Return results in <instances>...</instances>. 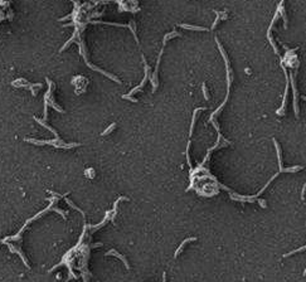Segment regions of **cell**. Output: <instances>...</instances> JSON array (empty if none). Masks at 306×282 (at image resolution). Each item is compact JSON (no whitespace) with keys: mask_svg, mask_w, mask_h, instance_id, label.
Masks as SVG:
<instances>
[{"mask_svg":"<svg viewBox=\"0 0 306 282\" xmlns=\"http://www.w3.org/2000/svg\"><path fill=\"white\" fill-rule=\"evenodd\" d=\"M11 86L13 87H16V88H27L32 92L33 96H37L38 93V88H42V83H30L29 81H27L25 78H18L15 81L11 82Z\"/></svg>","mask_w":306,"mask_h":282,"instance_id":"cell-4","label":"cell"},{"mask_svg":"<svg viewBox=\"0 0 306 282\" xmlns=\"http://www.w3.org/2000/svg\"><path fill=\"white\" fill-rule=\"evenodd\" d=\"M129 28L131 29V32H132V34H133V38H135V41H136V43H139V41H138V35H136V23L135 22H130L129 23Z\"/></svg>","mask_w":306,"mask_h":282,"instance_id":"cell-13","label":"cell"},{"mask_svg":"<svg viewBox=\"0 0 306 282\" xmlns=\"http://www.w3.org/2000/svg\"><path fill=\"white\" fill-rule=\"evenodd\" d=\"M258 203H260V205L262 206V208H266V206H267L266 200H263V199H258Z\"/></svg>","mask_w":306,"mask_h":282,"instance_id":"cell-18","label":"cell"},{"mask_svg":"<svg viewBox=\"0 0 306 282\" xmlns=\"http://www.w3.org/2000/svg\"><path fill=\"white\" fill-rule=\"evenodd\" d=\"M46 81L48 83V91H47L46 96H44V120H47V117H48V106L55 108L58 112H61V114H64L63 108L59 107L54 101V87H55L54 82L50 81L49 78H46Z\"/></svg>","mask_w":306,"mask_h":282,"instance_id":"cell-2","label":"cell"},{"mask_svg":"<svg viewBox=\"0 0 306 282\" xmlns=\"http://www.w3.org/2000/svg\"><path fill=\"white\" fill-rule=\"evenodd\" d=\"M272 141H273V145H275V147H276L277 160H278L277 163H278L280 171H281V173H296V171L301 170V169H302L301 165H296V166H292V167H283V166H282V159H281V149H280V145H278V142H277L276 139H273Z\"/></svg>","mask_w":306,"mask_h":282,"instance_id":"cell-5","label":"cell"},{"mask_svg":"<svg viewBox=\"0 0 306 282\" xmlns=\"http://www.w3.org/2000/svg\"><path fill=\"white\" fill-rule=\"evenodd\" d=\"M121 200H129V198H127V197H121V198H119L116 202H115L113 210H112V217H111V220H112V222L115 220V217H116V214H117V205H119V203H120Z\"/></svg>","mask_w":306,"mask_h":282,"instance_id":"cell-12","label":"cell"},{"mask_svg":"<svg viewBox=\"0 0 306 282\" xmlns=\"http://www.w3.org/2000/svg\"><path fill=\"white\" fill-rule=\"evenodd\" d=\"M110 254H112V256H116L119 259H121L122 262H124V265L126 266V268L127 270H130V266H129V263H127V259L125 258V256H122V254H120V253H117V251L116 249H110L108 252H106V256H110Z\"/></svg>","mask_w":306,"mask_h":282,"instance_id":"cell-9","label":"cell"},{"mask_svg":"<svg viewBox=\"0 0 306 282\" xmlns=\"http://www.w3.org/2000/svg\"><path fill=\"white\" fill-rule=\"evenodd\" d=\"M302 100H304V101H306V96H302Z\"/></svg>","mask_w":306,"mask_h":282,"instance_id":"cell-21","label":"cell"},{"mask_svg":"<svg viewBox=\"0 0 306 282\" xmlns=\"http://www.w3.org/2000/svg\"><path fill=\"white\" fill-rule=\"evenodd\" d=\"M202 91H203V96H204V98H205V100H209V95H208V91H207V86H205L204 82L202 83Z\"/></svg>","mask_w":306,"mask_h":282,"instance_id":"cell-17","label":"cell"},{"mask_svg":"<svg viewBox=\"0 0 306 282\" xmlns=\"http://www.w3.org/2000/svg\"><path fill=\"white\" fill-rule=\"evenodd\" d=\"M304 276H306V268H305V271H304V273H302Z\"/></svg>","mask_w":306,"mask_h":282,"instance_id":"cell-22","label":"cell"},{"mask_svg":"<svg viewBox=\"0 0 306 282\" xmlns=\"http://www.w3.org/2000/svg\"><path fill=\"white\" fill-rule=\"evenodd\" d=\"M141 59H142V63H144V72H145V74H144V78H142V81H141V83L139 85V86H136L135 88H132L127 95H124L125 97H132V95L133 93H136L140 88H142L144 86H145V83H146V81L149 80V73H150V67H149V64H147V62H146V59H145V57H144V54H141Z\"/></svg>","mask_w":306,"mask_h":282,"instance_id":"cell-6","label":"cell"},{"mask_svg":"<svg viewBox=\"0 0 306 282\" xmlns=\"http://www.w3.org/2000/svg\"><path fill=\"white\" fill-rule=\"evenodd\" d=\"M297 69V68H296ZM296 69L292 73V71L290 72V82L292 86V93H294V110H295V115L296 117H299V106H297V89H296V81H295V76H296Z\"/></svg>","mask_w":306,"mask_h":282,"instance_id":"cell-7","label":"cell"},{"mask_svg":"<svg viewBox=\"0 0 306 282\" xmlns=\"http://www.w3.org/2000/svg\"><path fill=\"white\" fill-rule=\"evenodd\" d=\"M214 13H216V15H217V18H216V20H214V23L212 24V28H210V30H213L216 27H217V24H218V22L221 20V15H222V11H218V10H214Z\"/></svg>","mask_w":306,"mask_h":282,"instance_id":"cell-15","label":"cell"},{"mask_svg":"<svg viewBox=\"0 0 306 282\" xmlns=\"http://www.w3.org/2000/svg\"><path fill=\"white\" fill-rule=\"evenodd\" d=\"M175 37H180V33L173 30L171 33H168V34L164 35L163 47H161V50H160V53H159V57H158V61H156L155 71H154V73H152V74L149 73V80H150V82L152 83V92H155L156 88H158V71H159V64H160V61H161V55H163V53H164V48H165V46H166V42H168L169 39H171V38H175Z\"/></svg>","mask_w":306,"mask_h":282,"instance_id":"cell-1","label":"cell"},{"mask_svg":"<svg viewBox=\"0 0 306 282\" xmlns=\"http://www.w3.org/2000/svg\"><path fill=\"white\" fill-rule=\"evenodd\" d=\"M283 4H285V0H281L280 4H278V7H277V11H278V15L282 16V20H283V23H285V29H287V27H289V23H287V15H286V13H285V7H283Z\"/></svg>","mask_w":306,"mask_h":282,"instance_id":"cell-8","label":"cell"},{"mask_svg":"<svg viewBox=\"0 0 306 282\" xmlns=\"http://www.w3.org/2000/svg\"><path fill=\"white\" fill-rule=\"evenodd\" d=\"M194 241H197V237H189V238H186V239H184L183 242H181V244H180V246L178 247V249L175 251V253H174V257L177 258L179 254H180V252H181V249L184 248V246H185V244L188 243V242H194Z\"/></svg>","mask_w":306,"mask_h":282,"instance_id":"cell-10","label":"cell"},{"mask_svg":"<svg viewBox=\"0 0 306 282\" xmlns=\"http://www.w3.org/2000/svg\"><path fill=\"white\" fill-rule=\"evenodd\" d=\"M179 27L184 28V29H189V30H197V32H208L209 29L204 28V27H197V25H189V24H179Z\"/></svg>","mask_w":306,"mask_h":282,"instance_id":"cell-11","label":"cell"},{"mask_svg":"<svg viewBox=\"0 0 306 282\" xmlns=\"http://www.w3.org/2000/svg\"><path fill=\"white\" fill-rule=\"evenodd\" d=\"M115 127H116V122H112L105 131H103V132H101V136H106V135H108L110 132H111V131H113V128Z\"/></svg>","mask_w":306,"mask_h":282,"instance_id":"cell-14","label":"cell"},{"mask_svg":"<svg viewBox=\"0 0 306 282\" xmlns=\"http://www.w3.org/2000/svg\"><path fill=\"white\" fill-rule=\"evenodd\" d=\"M163 282H166V273H163Z\"/></svg>","mask_w":306,"mask_h":282,"instance_id":"cell-20","label":"cell"},{"mask_svg":"<svg viewBox=\"0 0 306 282\" xmlns=\"http://www.w3.org/2000/svg\"><path fill=\"white\" fill-rule=\"evenodd\" d=\"M305 249H306V246H304V247H300V248H297V249H295V251H292V252H289V253H286V254H283L282 257H283V258H286V257H290V256H292V254H295V253H297V252L305 251Z\"/></svg>","mask_w":306,"mask_h":282,"instance_id":"cell-16","label":"cell"},{"mask_svg":"<svg viewBox=\"0 0 306 282\" xmlns=\"http://www.w3.org/2000/svg\"><path fill=\"white\" fill-rule=\"evenodd\" d=\"M27 142L29 144H33V145H53L55 147H63V149H71V147H77L80 146L81 144H77V142H71V144H66L62 139H55V140H35V139H25Z\"/></svg>","mask_w":306,"mask_h":282,"instance_id":"cell-3","label":"cell"},{"mask_svg":"<svg viewBox=\"0 0 306 282\" xmlns=\"http://www.w3.org/2000/svg\"><path fill=\"white\" fill-rule=\"evenodd\" d=\"M305 192H306V183H305V185L302 186V192H301V199H302V200L305 199Z\"/></svg>","mask_w":306,"mask_h":282,"instance_id":"cell-19","label":"cell"}]
</instances>
